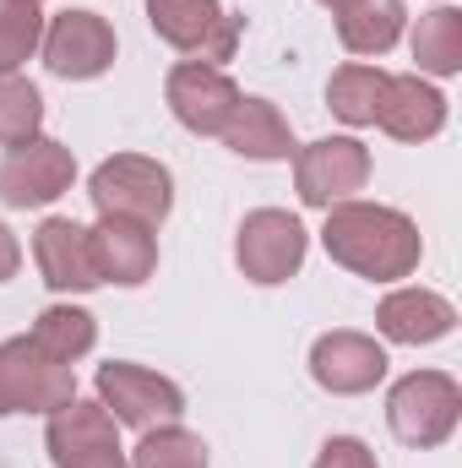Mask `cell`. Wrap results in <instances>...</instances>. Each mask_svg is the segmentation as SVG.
Here are the masks:
<instances>
[{"label":"cell","instance_id":"9","mask_svg":"<svg viewBox=\"0 0 462 468\" xmlns=\"http://www.w3.org/2000/svg\"><path fill=\"white\" fill-rule=\"evenodd\" d=\"M305 229L294 213H278V207H261L239 224V239H234V256H239V272L250 283H283L299 272L305 261Z\"/></svg>","mask_w":462,"mask_h":468},{"label":"cell","instance_id":"4","mask_svg":"<svg viewBox=\"0 0 462 468\" xmlns=\"http://www.w3.org/2000/svg\"><path fill=\"white\" fill-rule=\"evenodd\" d=\"M77 398L71 365L49 359L33 338L0 344V414H55Z\"/></svg>","mask_w":462,"mask_h":468},{"label":"cell","instance_id":"8","mask_svg":"<svg viewBox=\"0 0 462 468\" xmlns=\"http://www.w3.org/2000/svg\"><path fill=\"white\" fill-rule=\"evenodd\" d=\"M44 66L66 82H93L115 66V27L99 11H60L44 27Z\"/></svg>","mask_w":462,"mask_h":468},{"label":"cell","instance_id":"7","mask_svg":"<svg viewBox=\"0 0 462 468\" xmlns=\"http://www.w3.org/2000/svg\"><path fill=\"white\" fill-rule=\"evenodd\" d=\"M370 180V153L353 136H321L294 153V186L305 207H338Z\"/></svg>","mask_w":462,"mask_h":468},{"label":"cell","instance_id":"10","mask_svg":"<svg viewBox=\"0 0 462 468\" xmlns=\"http://www.w3.org/2000/svg\"><path fill=\"white\" fill-rule=\"evenodd\" d=\"M49 458L55 468H125L115 436V414L104 403H66L49 420Z\"/></svg>","mask_w":462,"mask_h":468},{"label":"cell","instance_id":"25","mask_svg":"<svg viewBox=\"0 0 462 468\" xmlns=\"http://www.w3.org/2000/svg\"><path fill=\"white\" fill-rule=\"evenodd\" d=\"M44 44V16L27 0H0V71H16Z\"/></svg>","mask_w":462,"mask_h":468},{"label":"cell","instance_id":"23","mask_svg":"<svg viewBox=\"0 0 462 468\" xmlns=\"http://www.w3.org/2000/svg\"><path fill=\"white\" fill-rule=\"evenodd\" d=\"M44 125V99L27 77L16 71H0V147H22L33 142Z\"/></svg>","mask_w":462,"mask_h":468},{"label":"cell","instance_id":"22","mask_svg":"<svg viewBox=\"0 0 462 468\" xmlns=\"http://www.w3.org/2000/svg\"><path fill=\"white\" fill-rule=\"evenodd\" d=\"M381 88H386V71H381V66H343V71H332V82H327V104H332V115L348 120V125H375Z\"/></svg>","mask_w":462,"mask_h":468},{"label":"cell","instance_id":"27","mask_svg":"<svg viewBox=\"0 0 462 468\" xmlns=\"http://www.w3.org/2000/svg\"><path fill=\"white\" fill-rule=\"evenodd\" d=\"M16 261H22V245H16V234L0 224V283H5L11 272H16Z\"/></svg>","mask_w":462,"mask_h":468},{"label":"cell","instance_id":"12","mask_svg":"<svg viewBox=\"0 0 462 468\" xmlns=\"http://www.w3.org/2000/svg\"><path fill=\"white\" fill-rule=\"evenodd\" d=\"M163 93H169L174 120H180L185 131H196V136H218V131L229 125L234 104H239V88L229 82V71H224V66H202V60L174 66Z\"/></svg>","mask_w":462,"mask_h":468},{"label":"cell","instance_id":"24","mask_svg":"<svg viewBox=\"0 0 462 468\" xmlns=\"http://www.w3.org/2000/svg\"><path fill=\"white\" fill-rule=\"evenodd\" d=\"M131 468H207L202 436H191L185 425H152L136 447Z\"/></svg>","mask_w":462,"mask_h":468},{"label":"cell","instance_id":"11","mask_svg":"<svg viewBox=\"0 0 462 468\" xmlns=\"http://www.w3.org/2000/svg\"><path fill=\"white\" fill-rule=\"evenodd\" d=\"M71 180H77L71 147H60L49 136H33V142L11 147V158L0 164V202L5 207H44L60 191H71Z\"/></svg>","mask_w":462,"mask_h":468},{"label":"cell","instance_id":"26","mask_svg":"<svg viewBox=\"0 0 462 468\" xmlns=\"http://www.w3.org/2000/svg\"><path fill=\"white\" fill-rule=\"evenodd\" d=\"M316 468H375V458H370L364 441H353V436H332V441L321 447Z\"/></svg>","mask_w":462,"mask_h":468},{"label":"cell","instance_id":"17","mask_svg":"<svg viewBox=\"0 0 462 468\" xmlns=\"http://www.w3.org/2000/svg\"><path fill=\"white\" fill-rule=\"evenodd\" d=\"M375 327H381L392 344H414V349H419V344L446 338V333L457 327V311H452V300H441V294H430V289H397V294L381 300Z\"/></svg>","mask_w":462,"mask_h":468},{"label":"cell","instance_id":"16","mask_svg":"<svg viewBox=\"0 0 462 468\" xmlns=\"http://www.w3.org/2000/svg\"><path fill=\"white\" fill-rule=\"evenodd\" d=\"M375 125L397 142H430L446 125V99L419 77H386L381 104H375Z\"/></svg>","mask_w":462,"mask_h":468},{"label":"cell","instance_id":"14","mask_svg":"<svg viewBox=\"0 0 462 468\" xmlns=\"http://www.w3.org/2000/svg\"><path fill=\"white\" fill-rule=\"evenodd\" d=\"M33 256H38V272L49 289L60 294H82V289H99V267H93V245L88 229L71 224V218H44L33 234Z\"/></svg>","mask_w":462,"mask_h":468},{"label":"cell","instance_id":"6","mask_svg":"<svg viewBox=\"0 0 462 468\" xmlns=\"http://www.w3.org/2000/svg\"><path fill=\"white\" fill-rule=\"evenodd\" d=\"M99 403L120 425H136V431L180 425V414H185V392L169 376H158L147 365H120V359L99 370Z\"/></svg>","mask_w":462,"mask_h":468},{"label":"cell","instance_id":"20","mask_svg":"<svg viewBox=\"0 0 462 468\" xmlns=\"http://www.w3.org/2000/svg\"><path fill=\"white\" fill-rule=\"evenodd\" d=\"M414 60L430 77H452L457 71L462 66V11L436 5V11L419 16V27H414Z\"/></svg>","mask_w":462,"mask_h":468},{"label":"cell","instance_id":"1","mask_svg":"<svg viewBox=\"0 0 462 468\" xmlns=\"http://www.w3.org/2000/svg\"><path fill=\"white\" fill-rule=\"evenodd\" d=\"M321 239H327L332 261H343L348 272H359L370 283H392V278H408L419 267V229L397 207L338 202V207H327Z\"/></svg>","mask_w":462,"mask_h":468},{"label":"cell","instance_id":"3","mask_svg":"<svg viewBox=\"0 0 462 468\" xmlns=\"http://www.w3.org/2000/svg\"><path fill=\"white\" fill-rule=\"evenodd\" d=\"M457 414H462V392L441 370H414L386 398V420H392V436L403 447H441L457 431Z\"/></svg>","mask_w":462,"mask_h":468},{"label":"cell","instance_id":"13","mask_svg":"<svg viewBox=\"0 0 462 468\" xmlns=\"http://www.w3.org/2000/svg\"><path fill=\"white\" fill-rule=\"evenodd\" d=\"M310 376L338 392V398H353V392H370L381 376H386V349L364 333H327L316 338L310 349Z\"/></svg>","mask_w":462,"mask_h":468},{"label":"cell","instance_id":"18","mask_svg":"<svg viewBox=\"0 0 462 468\" xmlns=\"http://www.w3.org/2000/svg\"><path fill=\"white\" fill-rule=\"evenodd\" d=\"M218 136L229 142L239 158H256V164L294 158V131H289V120L278 115V104H267V99H239L229 125Z\"/></svg>","mask_w":462,"mask_h":468},{"label":"cell","instance_id":"19","mask_svg":"<svg viewBox=\"0 0 462 468\" xmlns=\"http://www.w3.org/2000/svg\"><path fill=\"white\" fill-rule=\"evenodd\" d=\"M403 0H359L353 11L338 16V38L353 55H386L403 38Z\"/></svg>","mask_w":462,"mask_h":468},{"label":"cell","instance_id":"2","mask_svg":"<svg viewBox=\"0 0 462 468\" xmlns=\"http://www.w3.org/2000/svg\"><path fill=\"white\" fill-rule=\"evenodd\" d=\"M88 197L99 207V218H125V224H142V229H158L174 207V180L163 164L152 158H136V153H115L93 169L88 180Z\"/></svg>","mask_w":462,"mask_h":468},{"label":"cell","instance_id":"5","mask_svg":"<svg viewBox=\"0 0 462 468\" xmlns=\"http://www.w3.org/2000/svg\"><path fill=\"white\" fill-rule=\"evenodd\" d=\"M147 22L163 44H174L180 55H191L202 66L229 60L239 44V27H245L218 0H147Z\"/></svg>","mask_w":462,"mask_h":468},{"label":"cell","instance_id":"21","mask_svg":"<svg viewBox=\"0 0 462 468\" xmlns=\"http://www.w3.org/2000/svg\"><path fill=\"white\" fill-rule=\"evenodd\" d=\"M27 338L49 354V359L71 365V359H82V354L99 344V327H93V316H88V311H77V305H49V311L33 322V333H27Z\"/></svg>","mask_w":462,"mask_h":468},{"label":"cell","instance_id":"28","mask_svg":"<svg viewBox=\"0 0 462 468\" xmlns=\"http://www.w3.org/2000/svg\"><path fill=\"white\" fill-rule=\"evenodd\" d=\"M321 5H332V11L343 16V11H353V5H359V0H321Z\"/></svg>","mask_w":462,"mask_h":468},{"label":"cell","instance_id":"29","mask_svg":"<svg viewBox=\"0 0 462 468\" xmlns=\"http://www.w3.org/2000/svg\"><path fill=\"white\" fill-rule=\"evenodd\" d=\"M27 5H38V0H27Z\"/></svg>","mask_w":462,"mask_h":468},{"label":"cell","instance_id":"15","mask_svg":"<svg viewBox=\"0 0 462 468\" xmlns=\"http://www.w3.org/2000/svg\"><path fill=\"white\" fill-rule=\"evenodd\" d=\"M93 245V267H99V283H147L152 267H158V239L142 224H125V218H104L99 229H88Z\"/></svg>","mask_w":462,"mask_h":468}]
</instances>
